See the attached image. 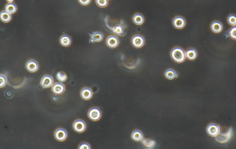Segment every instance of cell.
Segmentation results:
<instances>
[{
	"label": "cell",
	"instance_id": "5b68a950",
	"mask_svg": "<svg viewBox=\"0 0 236 149\" xmlns=\"http://www.w3.org/2000/svg\"><path fill=\"white\" fill-rule=\"evenodd\" d=\"M206 132L210 136L215 137L220 133V128L217 124L212 123L207 126Z\"/></svg>",
	"mask_w": 236,
	"mask_h": 149
},
{
	"label": "cell",
	"instance_id": "4316f807",
	"mask_svg": "<svg viewBox=\"0 0 236 149\" xmlns=\"http://www.w3.org/2000/svg\"><path fill=\"white\" fill-rule=\"evenodd\" d=\"M228 36L231 38L236 40V25L231 28L228 31Z\"/></svg>",
	"mask_w": 236,
	"mask_h": 149
},
{
	"label": "cell",
	"instance_id": "d6986e66",
	"mask_svg": "<svg viewBox=\"0 0 236 149\" xmlns=\"http://www.w3.org/2000/svg\"><path fill=\"white\" fill-rule=\"evenodd\" d=\"M165 76L169 80H172L179 76L178 74L172 69H168L165 73Z\"/></svg>",
	"mask_w": 236,
	"mask_h": 149
},
{
	"label": "cell",
	"instance_id": "ac0fdd59",
	"mask_svg": "<svg viewBox=\"0 0 236 149\" xmlns=\"http://www.w3.org/2000/svg\"><path fill=\"white\" fill-rule=\"evenodd\" d=\"M197 52L195 49L193 48L189 49L186 51L185 52V56L186 58L189 60H193L196 59L197 57Z\"/></svg>",
	"mask_w": 236,
	"mask_h": 149
},
{
	"label": "cell",
	"instance_id": "9c48e42d",
	"mask_svg": "<svg viewBox=\"0 0 236 149\" xmlns=\"http://www.w3.org/2000/svg\"><path fill=\"white\" fill-rule=\"evenodd\" d=\"M67 137V132L63 128H58L54 132V138L59 141H64Z\"/></svg>",
	"mask_w": 236,
	"mask_h": 149
},
{
	"label": "cell",
	"instance_id": "6da1fadb",
	"mask_svg": "<svg viewBox=\"0 0 236 149\" xmlns=\"http://www.w3.org/2000/svg\"><path fill=\"white\" fill-rule=\"evenodd\" d=\"M171 57L174 61L181 63L185 60L186 56L184 50L182 48L176 47L171 51Z\"/></svg>",
	"mask_w": 236,
	"mask_h": 149
},
{
	"label": "cell",
	"instance_id": "8992f818",
	"mask_svg": "<svg viewBox=\"0 0 236 149\" xmlns=\"http://www.w3.org/2000/svg\"><path fill=\"white\" fill-rule=\"evenodd\" d=\"M74 130L78 133H82L86 129V123L82 120H77L73 124Z\"/></svg>",
	"mask_w": 236,
	"mask_h": 149
},
{
	"label": "cell",
	"instance_id": "d4e9b609",
	"mask_svg": "<svg viewBox=\"0 0 236 149\" xmlns=\"http://www.w3.org/2000/svg\"><path fill=\"white\" fill-rule=\"evenodd\" d=\"M227 22L229 25L234 26L236 25V15L235 14H230L228 17Z\"/></svg>",
	"mask_w": 236,
	"mask_h": 149
},
{
	"label": "cell",
	"instance_id": "ba28073f",
	"mask_svg": "<svg viewBox=\"0 0 236 149\" xmlns=\"http://www.w3.org/2000/svg\"><path fill=\"white\" fill-rule=\"evenodd\" d=\"M53 83V78L49 75H45L41 78L40 85L43 88H47L51 87Z\"/></svg>",
	"mask_w": 236,
	"mask_h": 149
},
{
	"label": "cell",
	"instance_id": "30bf717a",
	"mask_svg": "<svg viewBox=\"0 0 236 149\" xmlns=\"http://www.w3.org/2000/svg\"><path fill=\"white\" fill-rule=\"evenodd\" d=\"M65 90V86L62 83L56 82L53 85L52 87V91L55 95H59L64 93Z\"/></svg>",
	"mask_w": 236,
	"mask_h": 149
},
{
	"label": "cell",
	"instance_id": "44dd1931",
	"mask_svg": "<svg viewBox=\"0 0 236 149\" xmlns=\"http://www.w3.org/2000/svg\"><path fill=\"white\" fill-rule=\"evenodd\" d=\"M132 139L136 141H140L143 138V133L139 130H135L132 133Z\"/></svg>",
	"mask_w": 236,
	"mask_h": 149
},
{
	"label": "cell",
	"instance_id": "5bb4252c",
	"mask_svg": "<svg viewBox=\"0 0 236 149\" xmlns=\"http://www.w3.org/2000/svg\"><path fill=\"white\" fill-rule=\"evenodd\" d=\"M80 95L84 100H89L93 96V92L90 88L85 87L81 90Z\"/></svg>",
	"mask_w": 236,
	"mask_h": 149
},
{
	"label": "cell",
	"instance_id": "cb8c5ba5",
	"mask_svg": "<svg viewBox=\"0 0 236 149\" xmlns=\"http://www.w3.org/2000/svg\"><path fill=\"white\" fill-rule=\"evenodd\" d=\"M56 76L57 80L60 82H65L67 79V75L63 72H58Z\"/></svg>",
	"mask_w": 236,
	"mask_h": 149
},
{
	"label": "cell",
	"instance_id": "f546056e",
	"mask_svg": "<svg viewBox=\"0 0 236 149\" xmlns=\"http://www.w3.org/2000/svg\"><path fill=\"white\" fill-rule=\"evenodd\" d=\"M91 0H78L80 4L83 6H86L90 3Z\"/></svg>",
	"mask_w": 236,
	"mask_h": 149
},
{
	"label": "cell",
	"instance_id": "484cf974",
	"mask_svg": "<svg viewBox=\"0 0 236 149\" xmlns=\"http://www.w3.org/2000/svg\"><path fill=\"white\" fill-rule=\"evenodd\" d=\"M96 4L98 6L100 7H105L108 5V0H96Z\"/></svg>",
	"mask_w": 236,
	"mask_h": 149
},
{
	"label": "cell",
	"instance_id": "8fae6325",
	"mask_svg": "<svg viewBox=\"0 0 236 149\" xmlns=\"http://www.w3.org/2000/svg\"><path fill=\"white\" fill-rule=\"evenodd\" d=\"M119 44V38L116 36H112L108 37L106 40V44L109 48H116Z\"/></svg>",
	"mask_w": 236,
	"mask_h": 149
},
{
	"label": "cell",
	"instance_id": "3957f363",
	"mask_svg": "<svg viewBox=\"0 0 236 149\" xmlns=\"http://www.w3.org/2000/svg\"><path fill=\"white\" fill-rule=\"evenodd\" d=\"M232 134H233V131H232V128H230L227 132L226 133H219L218 136L215 137L216 140L220 143H225L230 139V138L232 137Z\"/></svg>",
	"mask_w": 236,
	"mask_h": 149
},
{
	"label": "cell",
	"instance_id": "52a82bcc",
	"mask_svg": "<svg viewBox=\"0 0 236 149\" xmlns=\"http://www.w3.org/2000/svg\"><path fill=\"white\" fill-rule=\"evenodd\" d=\"M172 24L175 28L181 29L185 26L186 21L184 17L178 16L174 17L172 21Z\"/></svg>",
	"mask_w": 236,
	"mask_h": 149
},
{
	"label": "cell",
	"instance_id": "f1b7e54d",
	"mask_svg": "<svg viewBox=\"0 0 236 149\" xmlns=\"http://www.w3.org/2000/svg\"><path fill=\"white\" fill-rule=\"evenodd\" d=\"M78 148L79 149H90V146L89 144L87 143H83L79 145Z\"/></svg>",
	"mask_w": 236,
	"mask_h": 149
},
{
	"label": "cell",
	"instance_id": "ffe728a7",
	"mask_svg": "<svg viewBox=\"0 0 236 149\" xmlns=\"http://www.w3.org/2000/svg\"><path fill=\"white\" fill-rule=\"evenodd\" d=\"M1 19L4 23H7L11 20L12 16L10 13L6 12V10L2 11L0 15Z\"/></svg>",
	"mask_w": 236,
	"mask_h": 149
},
{
	"label": "cell",
	"instance_id": "2e32d148",
	"mask_svg": "<svg viewBox=\"0 0 236 149\" xmlns=\"http://www.w3.org/2000/svg\"><path fill=\"white\" fill-rule=\"evenodd\" d=\"M133 23L137 25H141L144 22V17L141 13H136L132 17Z\"/></svg>",
	"mask_w": 236,
	"mask_h": 149
},
{
	"label": "cell",
	"instance_id": "277c9868",
	"mask_svg": "<svg viewBox=\"0 0 236 149\" xmlns=\"http://www.w3.org/2000/svg\"><path fill=\"white\" fill-rule=\"evenodd\" d=\"M131 43L135 48H142L144 45V38L142 35H135L131 39Z\"/></svg>",
	"mask_w": 236,
	"mask_h": 149
},
{
	"label": "cell",
	"instance_id": "7402d4cb",
	"mask_svg": "<svg viewBox=\"0 0 236 149\" xmlns=\"http://www.w3.org/2000/svg\"><path fill=\"white\" fill-rule=\"evenodd\" d=\"M5 10L9 13L14 14L17 11L16 5L14 3H8L5 6Z\"/></svg>",
	"mask_w": 236,
	"mask_h": 149
},
{
	"label": "cell",
	"instance_id": "83f0119b",
	"mask_svg": "<svg viewBox=\"0 0 236 149\" xmlns=\"http://www.w3.org/2000/svg\"><path fill=\"white\" fill-rule=\"evenodd\" d=\"M0 81H1V84H0V87H2L5 86L6 83V77L4 75L2 74H1L0 75Z\"/></svg>",
	"mask_w": 236,
	"mask_h": 149
},
{
	"label": "cell",
	"instance_id": "e0dca14e",
	"mask_svg": "<svg viewBox=\"0 0 236 149\" xmlns=\"http://www.w3.org/2000/svg\"><path fill=\"white\" fill-rule=\"evenodd\" d=\"M60 42L62 46L65 47H68L71 44V39L68 35H63L60 39Z\"/></svg>",
	"mask_w": 236,
	"mask_h": 149
},
{
	"label": "cell",
	"instance_id": "603a6c76",
	"mask_svg": "<svg viewBox=\"0 0 236 149\" xmlns=\"http://www.w3.org/2000/svg\"><path fill=\"white\" fill-rule=\"evenodd\" d=\"M113 32L115 35L123 36L124 35V29L123 27L120 25H117L113 28Z\"/></svg>",
	"mask_w": 236,
	"mask_h": 149
},
{
	"label": "cell",
	"instance_id": "7a4b0ae2",
	"mask_svg": "<svg viewBox=\"0 0 236 149\" xmlns=\"http://www.w3.org/2000/svg\"><path fill=\"white\" fill-rule=\"evenodd\" d=\"M101 110L98 108L93 107L88 110V116L89 119L92 121H96L99 120L101 117Z\"/></svg>",
	"mask_w": 236,
	"mask_h": 149
},
{
	"label": "cell",
	"instance_id": "4fadbf2b",
	"mask_svg": "<svg viewBox=\"0 0 236 149\" xmlns=\"http://www.w3.org/2000/svg\"><path fill=\"white\" fill-rule=\"evenodd\" d=\"M90 38L89 42L93 43L94 42H100L101 41L103 38V35L101 32L99 31L92 32L90 33Z\"/></svg>",
	"mask_w": 236,
	"mask_h": 149
},
{
	"label": "cell",
	"instance_id": "4dcf8cb0",
	"mask_svg": "<svg viewBox=\"0 0 236 149\" xmlns=\"http://www.w3.org/2000/svg\"><path fill=\"white\" fill-rule=\"evenodd\" d=\"M14 0H6V1H7L8 3H12L14 2Z\"/></svg>",
	"mask_w": 236,
	"mask_h": 149
},
{
	"label": "cell",
	"instance_id": "7c38bea8",
	"mask_svg": "<svg viewBox=\"0 0 236 149\" xmlns=\"http://www.w3.org/2000/svg\"><path fill=\"white\" fill-rule=\"evenodd\" d=\"M26 68L30 72H35L38 69V64L37 62L34 60H30L27 62Z\"/></svg>",
	"mask_w": 236,
	"mask_h": 149
},
{
	"label": "cell",
	"instance_id": "9a60e30c",
	"mask_svg": "<svg viewBox=\"0 0 236 149\" xmlns=\"http://www.w3.org/2000/svg\"><path fill=\"white\" fill-rule=\"evenodd\" d=\"M211 29L215 33H219L223 29L222 23L218 21H214L212 22L211 25Z\"/></svg>",
	"mask_w": 236,
	"mask_h": 149
}]
</instances>
